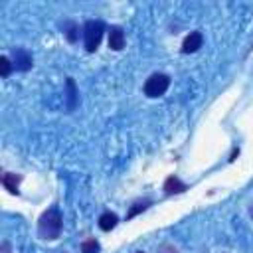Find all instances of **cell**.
<instances>
[{
	"mask_svg": "<svg viewBox=\"0 0 253 253\" xmlns=\"http://www.w3.org/2000/svg\"><path fill=\"white\" fill-rule=\"evenodd\" d=\"M158 253H178V249H176L174 245H168V243H164V245H160Z\"/></svg>",
	"mask_w": 253,
	"mask_h": 253,
	"instance_id": "obj_15",
	"label": "cell"
},
{
	"mask_svg": "<svg viewBox=\"0 0 253 253\" xmlns=\"http://www.w3.org/2000/svg\"><path fill=\"white\" fill-rule=\"evenodd\" d=\"M168 87H170V77L166 73H152L144 83V95L150 99H156L164 95Z\"/></svg>",
	"mask_w": 253,
	"mask_h": 253,
	"instance_id": "obj_3",
	"label": "cell"
},
{
	"mask_svg": "<svg viewBox=\"0 0 253 253\" xmlns=\"http://www.w3.org/2000/svg\"><path fill=\"white\" fill-rule=\"evenodd\" d=\"M148 208V202H142V204H134L130 210H128V213H126V219H132L136 213H140V211H144Z\"/></svg>",
	"mask_w": 253,
	"mask_h": 253,
	"instance_id": "obj_14",
	"label": "cell"
},
{
	"mask_svg": "<svg viewBox=\"0 0 253 253\" xmlns=\"http://www.w3.org/2000/svg\"><path fill=\"white\" fill-rule=\"evenodd\" d=\"M136 253H144V251H136Z\"/></svg>",
	"mask_w": 253,
	"mask_h": 253,
	"instance_id": "obj_16",
	"label": "cell"
},
{
	"mask_svg": "<svg viewBox=\"0 0 253 253\" xmlns=\"http://www.w3.org/2000/svg\"><path fill=\"white\" fill-rule=\"evenodd\" d=\"M117 223H119V217H117V213H113V211H105V213L99 217V227H101L103 231H111Z\"/></svg>",
	"mask_w": 253,
	"mask_h": 253,
	"instance_id": "obj_8",
	"label": "cell"
},
{
	"mask_svg": "<svg viewBox=\"0 0 253 253\" xmlns=\"http://www.w3.org/2000/svg\"><path fill=\"white\" fill-rule=\"evenodd\" d=\"M99 243L95 239H87L81 243V253H99Z\"/></svg>",
	"mask_w": 253,
	"mask_h": 253,
	"instance_id": "obj_12",
	"label": "cell"
},
{
	"mask_svg": "<svg viewBox=\"0 0 253 253\" xmlns=\"http://www.w3.org/2000/svg\"><path fill=\"white\" fill-rule=\"evenodd\" d=\"M32 55L24 49V47H16L14 49V67L18 69V71H28L30 67H32Z\"/></svg>",
	"mask_w": 253,
	"mask_h": 253,
	"instance_id": "obj_5",
	"label": "cell"
},
{
	"mask_svg": "<svg viewBox=\"0 0 253 253\" xmlns=\"http://www.w3.org/2000/svg\"><path fill=\"white\" fill-rule=\"evenodd\" d=\"M105 32V24L101 20H87L83 26V42H85V49L87 51H95L101 43Z\"/></svg>",
	"mask_w": 253,
	"mask_h": 253,
	"instance_id": "obj_2",
	"label": "cell"
},
{
	"mask_svg": "<svg viewBox=\"0 0 253 253\" xmlns=\"http://www.w3.org/2000/svg\"><path fill=\"white\" fill-rule=\"evenodd\" d=\"M20 176L18 174H4L2 176V184L10 194H18V184H20Z\"/></svg>",
	"mask_w": 253,
	"mask_h": 253,
	"instance_id": "obj_10",
	"label": "cell"
},
{
	"mask_svg": "<svg viewBox=\"0 0 253 253\" xmlns=\"http://www.w3.org/2000/svg\"><path fill=\"white\" fill-rule=\"evenodd\" d=\"M12 65H14V63H10V59H8L6 55H2V57H0V75H2V77H8L10 71H12Z\"/></svg>",
	"mask_w": 253,
	"mask_h": 253,
	"instance_id": "obj_13",
	"label": "cell"
},
{
	"mask_svg": "<svg viewBox=\"0 0 253 253\" xmlns=\"http://www.w3.org/2000/svg\"><path fill=\"white\" fill-rule=\"evenodd\" d=\"M61 28H63V34H65L67 42L75 43V42H77V38H79V26H77L75 22H63V24H61Z\"/></svg>",
	"mask_w": 253,
	"mask_h": 253,
	"instance_id": "obj_9",
	"label": "cell"
},
{
	"mask_svg": "<svg viewBox=\"0 0 253 253\" xmlns=\"http://www.w3.org/2000/svg\"><path fill=\"white\" fill-rule=\"evenodd\" d=\"M67 111H73L75 105H77V87H75V81L71 77H67Z\"/></svg>",
	"mask_w": 253,
	"mask_h": 253,
	"instance_id": "obj_11",
	"label": "cell"
},
{
	"mask_svg": "<svg viewBox=\"0 0 253 253\" xmlns=\"http://www.w3.org/2000/svg\"><path fill=\"white\" fill-rule=\"evenodd\" d=\"M61 227H63L61 213L53 206V208H49L47 211L42 213V217L38 221V235L42 239H57L59 233H61Z\"/></svg>",
	"mask_w": 253,
	"mask_h": 253,
	"instance_id": "obj_1",
	"label": "cell"
},
{
	"mask_svg": "<svg viewBox=\"0 0 253 253\" xmlns=\"http://www.w3.org/2000/svg\"><path fill=\"white\" fill-rule=\"evenodd\" d=\"M109 47L115 51H121L125 47V32L119 26H113L109 30Z\"/></svg>",
	"mask_w": 253,
	"mask_h": 253,
	"instance_id": "obj_6",
	"label": "cell"
},
{
	"mask_svg": "<svg viewBox=\"0 0 253 253\" xmlns=\"http://www.w3.org/2000/svg\"><path fill=\"white\" fill-rule=\"evenodd\" d=\"M184 190H188V186L180 178H176V176H168L166 178V182H164V192L166 194H180Z\"/></svg>",
	"mask_w": 253,
	"mask_h": 253,
	"instance_id": "obj_7",
	"label": "cell"
},
{
	"mask_svg": "<svg viewBox=\"0 0 253 253\" xmlns=\"http://www.w3.org/2000/svg\"><path fill=\"white\" fill-rule=\"evenodd\" d=\"M202 42H204L202 32H190L182 42V51L184 53H194V51H198L202 47Z\"/></svg>",
	"mask_w": 253,
	"mask_h": 253,
	"instance_id": "obj_4",
	"label": "cell"
}]
</instances>
